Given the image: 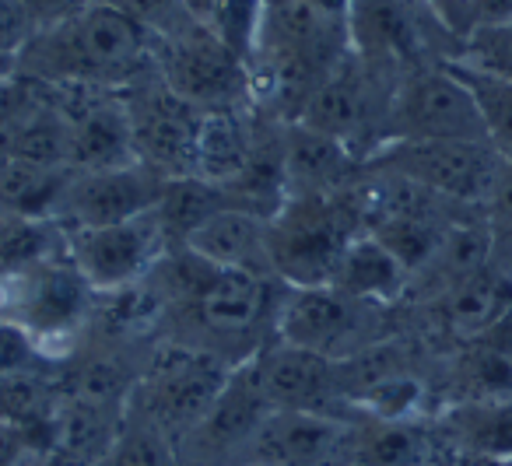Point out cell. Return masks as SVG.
<instances>
[{
  "instance_id": "1",
  "label": "cell",
  "mask_w": 512,
  "mask_h": 466,
  "mask_svg": "<svg viewBox=\"0 0 512 466\" xmlns=\"http://www.w3.org/2000/svg\"><path fill=\"white\" fill-rule=\"evenodd\" d=\"M18 71L57 88L123 92L158 74V43L134 18L99 0L67 22L32 32Z\"/></svg>"
},
{
  "instance_id": "2",
  "label": "cell",
  "mask_w": 512,
  "mask_h": 466,
  "mask_svg": "<svg viewBox=\"0 0 512 466\" xmlns=\"http://www.w3.org/2000/svg\"><path fill=\"white\" fill-rule=\"evenodd\" d=\"M348 39L351 57L390 85L421 67L453 60L460 50V39L428 0H351Z\"/></svg>"
},
{
  "instance_id": "3",
  "label": "cell",
  "mask_w": 512,
  "mask_h": 466,
  "mask_svg": "<svg viewBox=\"0 0 512 466\" xmlns=\"http://www.w3.org/2000/svg\"><path fill=\"white\" fill-rule=\"evenodd\" d=\"M362 232V218L348 186L337 193L285 197L267 225L274 277L288 288L330 284L344 249Z\"/></svg>"
},
{
  "instance_id": "4",
  "label": "cell",
  "mask_w": 512,
  "mask_h": 466,
  "mask_svg": "<svg viewBox=\"0 0 512 466\" xmlns=\"http://www.w3.org/2000/svg\"><path fill=\"white\" fill-rule=\"evenodd\" d=\"M99 291L67 253L0 274V319L22 326L53 361L74 347L95 316Z\"/></svg>"
},
{
  "instance_id": "5",
  "label": "cell",
  "mask_w": 512,
  "mask_h": 466,
  "mask_svg": "<svg viewBox=\"0 0 512 466\" xmlns=\"http://www.w3.org/2000/svg\"><path fill=\"white\" fill-rule=\"evenodd\" d=\"M390 305L362 302L334 284L288 288L281 295L274 337L330 361H348L365 347L386 340L383 316Z\"/></svg>"
},
{
  "instance_id": "6",
  "label": "cell",
  "mask_w": 512,
  "mask_h": 466,
  "mask_svg": "<svg viewBox=\"0 0 512 466\" xmlns=\"http://www.w3.org/2000/svg\"><path fill=\"white\" fill-rule=\"evenodd\" d=\"M502 162L488 141H386L362 165L411 179L456 207L481 211Z\"/></svg>"
},
{
  "instance_id": "7",
  "label": "cell",
  "mask_w": 512,
  "mask_h": 466,
  "mask_svg": "<svg viewBox=\"0 0 512 466\" xmlns=\"http://www.w3.org/2000/svg\"><path fill=\"white\" fill-rule=\"evenodd\" d=\"M488 141L467 85L446 64L397 81L386 106L383 141Z\"/></svg>"
},
{
  "instance_id": "8",
  "label": "cell",
  "mask_w": 512,
  "mask_h": 466,
  "mask_svg": "<svg viewBox=\"0 0 512 466\" xmlns=\"http://www.w3.org/2000/svg\"><path fill=\"white\" fill-rule=\"evenodd\" d=\"M232 368V361L200 351V347L179 344V340L165 344L137 389L141 410L179 442V435L197 428L200 417L211 410Z\"/></svg>"
},
{
  "instance_id": "9",
  "label": "cell",
  "mask_w": 512,
  "mask_h": 466,
  "mask_svg": "<svg viewBox=\"0 0 512 466\" xmlns=\"http://www.w3.org/2000/svg\"><path fill=\"white\" fill-rule=\"evenodd\" d=\"M64 232L67 256L99 295H113V291L141 284L172 249L158 211L116 221V225L64 228Z\"/></svg>"
},
{
  "instance_id": "10",
  "label": "cell",
  "mask_w": 512,
  "mask_h": 466,
  "mask_svg": "<svg viewBox=\"0 0 512 466\" xmlns=\"http://www.w3.org/2000/svg\"><path fill=\"white\" fill-rule=\"evenodd\" d=\"M158 78L197 109L253 102L249 64L200 22L158 43Z\"/></svg>"
},
{
  "instance_id": "11",
  "label": "cell",
  "mask_w": 512,
  "mask_h": 466,
  "mask_svg": "<svg viewBox=\"0 0 512 466\" xmlns=\"http://www.w3.org/2000/svg\"><path fill=\"white\" fill-rule=\"evenodd\" d=\"M123 99H127L130 130H134L137 162L148 165L162 179L193 176L197 130L204 109L172 92L158 74L134 88H123Z\"/></svg>"
},
{
  "instance_id": "12",
  "label": "cell",
  "mask_w": 512,
  "mask_h": 466,
  "mask_svg": "<svg viewBox=\"0 0 512 466\" xmlns=\"http://www.w3.org/2000/svg\"><path fill=\"white\" fill-rule=\"evenodd\" d=\"M165 183L169 179L141 162L120 169H71L53 221L60 228H95L137 218L155 211Z\"/></svg>"
},
{
  "instance_id": "13",
  "label": "cell",
  "mask_w": 512,
  "mask_h": 466,
  "mask_svg": "<svg viewBox=\"0 0 512 466\" xmlns=\"http://www.w3.org/2000/svg\"><path fill=\"white\" fill-rule=\"evenodd\" d=\"M362 424L313 410H271L253 442L246 463L267 466H351L358 459Z\"/></svg>"
},
{
  "instance_id": "14",
  "label": "cell",
  "mask_w": 512,
  "mask_h": 466,
  "mask_svg": "<svg viewBox=\"0 0 512 466\" xmlns=\"http://www.w3.org/2000/svg\"><path fill=\"white\" fill-rule=\"evenodd\" d=\"M253 365L274 410H313V414L344 417V410H337V403H348L337 379V361L271 337L253 354Z\"/></svg>"
},
{
  "instance_id": "15",
  "label": "cell",
  "mask_w": 512,
  "mask_h": 466,
  "mask_svg": "<svg viewBox=\"0 0 512 466\" xmlns=\"http://www.w3.org/2000/svg\"><path fill=\"white\" fill-rule=\"evenodd\" d=\"M264 116L253 102L239 106H218L200 113L197 130V158H193V176L207 183L232 190L249 172L256 155V144L264 134Z\"/></svg>"
},
{
  "instance_id": "16",
  "label": "cell",
  "mask_w": 512,
  "mask_h": 466,
  "mask_svg": "<svg viewBox=\"0 0 512 466\" xmlns=\"http://www.w3.org/2000/svg\"><path fill=\"white\" fill-rule=\"evenodd\" d=\"M271 400H267L260 375H256L253 358L239 361L228 375V382L221 386L218 400L211 403L200 424L193 431H186L193 442V449H204L207 456H221V452H235L242 445L253 442V435L260 431V424L271 417Z\"/></svg>"
},
{
  "instance_id": "17",
  "label": "cell",
  "mask_w": 512,
  "mask_h": 466,
  "mask_svg": "<svg viewBox=\"0 0 512 466\" xmlns=\"http://www.w3.org/2000/svg\"><path fill=\"white\" fill-rule=\"evenodd\" d=\"M281 158H285L288 197L306 193H337L351 186L362 172V158L337 137L313 130L299 120L285 123L281 134Z\"/></svg>"
},
{
  "instance_id": "18",
  "label": "cell",
  "mask_w": 512,
  "mask_h": 466,
  "mask_svg": "<svg viewBox=\"0 0 512 466\" xmlns=\"http://www.w3.org/2000/svg\"><path fill=\"white\" fill-rule=\"evenodd\" d=\"M267 214L246 211V207H221L207 221H200L183 246L204 260L228 270H246L256 277H274L271 242H267ZM278 281V277H274Z\"/></svg>"
},
{
  "instance_id": "19",
  "label": "cell",
  "mask_w": 512,
  "mask_h": 466,
  "mask_svg": "<svg viewBox=\"0 0 512 466\" xmlns=\"http://www.w3.org/2000/svg\"><path fill=\"white\" fill-rule=\"evenodd\" d=\"M439 326L456 340H477L512 312V274L484 267L432 298Z\"/></svg>"
},
{
  "instance_id": "20",
  "label": "cell",
  "mask_w": 512,
  "mask_h": 466,
  "mask_svg": "<svg viewBox=\"0 0 512 466\" xmlns=\"http://www.w3.org/2000/svg\"><path fill=\"white\" fill-rule=\"evenodd\" d=\"M435 424L456 456H512V396L449 403L435 414Z\"/></svg>"
},
{
  "instance_id": "21",
  "label": "cell",
  "mask_w": 512,
  "mask_h": 466,
  "mask_svg": "<svg viewBox=\"0 0 512 466\" xmlns=\"http://www.w3.org/2000/svg\"><path fill=\"white\" fill-rule=\"evenodd\" d=\"M330 284L348 291V295L362 298V302L393 305L407 295V288H411V270H407L404 263L376 239V235L362 232L351 239L348 249H344Z\"/></svg>"
},
{
  "instance_id": "22",
  "label": "cell",
  "mask_w": 512,
  "mask_h": 466,
  "mask_svg": "<svg viewBox=\"0 0 512 466\" xmlns=\"http://www.w3.org/2000/svg\"><path fill=\"white\" fill-rule=\"evenodd\" d=\"M71 169L0 155V218L53 221Z\"/></svg>"
},
{
  "instance_id": "23",
  "label": "cell",
  "mask_w": 512,
  "mask_h": 466,
  "mask_svg": "<svg viewBox=\"0 0 512 466\" xmlns=\"http://www.w3.org/2000/svg\"><path fill=\"white\" fill-rule=\"evenodd\" d=\"M442 64L467 85L470 99H474L477 113H481L488 144L505 162H512V81L488 71H477V67H467L460 60H442Z\"/></svg>"
},
{
  "instance_id": "24",
  "label": "cell",
  "mask_w": 512,
  "mask_h": 466,
  "mask_svg": "<svg viewBox=\"0 0 512 466\" xmlns=\"http://www.w3.org/2000/svg\"><path fill=\"white\" fill-rule=\"evenodd\" d=\"M102 466H179L176 438L137 407V414H123V428Z\"/></svg>"
},
{
  "instance_id": "25",
  "label": "cell",
  "mask_w": 512,
  "mask_h": 466,
  "mask_svg": "<svg viewBox=\"0 0 512 466\" xmlns=\"http://www.w3.org/2000/svg\"><path fill=\"white\" fill-rule=\"evenodd\" d=\"M453 60L512 81V18L470 29L460 39V50H456Z\"/></svg>"
},
{
  "instance_id": "26",
  "label": "cell",
  "mask_w": 512,
  "mask_h": 466,
  "mask_svg": "<svg viewBox=\"0 0 512 466\" xmlns=\"http://www.w3.org/2000/svg\"><path fill=\"white\" fill-rule=\"evenodd\" d=\"M481 221L488 228L491 267L512 274V162H502V172L481 204Z\"/></svg>"
},
{
  "instance_id": "27",
  "label": "cell",
  "mask_w": 512,
  "mask_h": 466,
  "mask_svg": "<svg viewBox=\"0 0 512 466\" xmlns=\"http://www.w3.org/2000/svg\"><path fill=\"white\" fill-rule=\"evenodd\" d=\"M106 4H113L116 11L134 18L148 36H155V43L172 39L190 29V25H197V18L186 11L183 0H106Z\"/></svg>"
},
{
  "instance_id": "28",
  "label": "cell",
  "mask_w": 512,
  "mask_h": 466,
  "mask_svg": "<svg viewBox=\"0 0 512 466\" xmlns=\"http://www.w3.org/2000/svg\"><path fill=\"white\" fill-rule=\"evenodd\" d=\"M50 354L22 330V326L0 319V379L11 375H36L50 365Z\"/></svg>"
},
{
  "instance_id": "29",
  "label": "cell",
  "mask_w": 512,
  "mask_h": 466,
  "mask_svg": "<svg viewBox=\"0 0 512 466\" xmlns=\"http://www.w3.org/2000/svg\"><path fill=\"white\" fill-rule=\"evenodd\" d=\"M32 32L36 29H32V18L22 0H0V53L18 57L32 39Z\"/></svg>"
},
{
  "instance_id": "30",
  "label": "cell",
  "mask_w": 512,
  "mask_h": 466,
  "mask_svg": "<svg viewBox=\"0 0 512 466\" xmlns=\"http://www.w3.org/2000/svg\"><path fill=\"white\" fill-rule=\"evenodd\" d=\"M22 4L32 18V29L39 32V29H50V25H57V22H67V18L92 8V4H99V0H22Z\"/></svg>"
},
{
  "instance_id": "31",
  "label": "cell",
  "mask_w": 512,
  "mask_h": 466,
  "mask_svg": "<svg viewBox=\"0 0 512 466\" xmlns=\"http://www.w3.org/2000/svg\"><path fill=\"white\" fill-rule=\"evenodd\" d=\"M29 449V438H25V431L18 424L0 421V466H22Z\"/></svg>"
},
{
  "instance_id": "32",
  "label": "cell",
  "mask_w": 512,
  "mask_h": 466,
  "mask_svg": "<svg viewBox=\"0 0 512 466\" xmlns=\"http://www.w3.org/2000/svg\"><path fill=\"white\" fill-rule=\"evenodd\" d=\"M183 4H186V11H190V15L197 18L200 25L211 22L214 8H218V0H183Z\"/></svg>"
},
{
  "instance_id": "33",
  "label": "cell",
  "mask_w": 512,
  "mask_h": 466,
  "mask_svg": "<svg viewBox=\"0 0 512 466\" xmlns=\"http://www.w3.org/2000/svg\"><path fill=\"white\" fill-rule=\"evenodd\" d=\"M449 466H505V459H488V456H453Z\"/></svg>"
},
{
  "instance_id": "34",
  "label": "cell",
  "mask_w": 512,
  "mask_h": 466,
  "mask_svg": "<svg viewBox=\"0 0 512 466\" xmlns=\"http://www.w3.org/2000/svg\"><path fill=\"white\" fill-rule=\"evenodd\" d=\"M11 74H18V57H4L0 53V81H8Z\"/></svg>"
},
{
  "instance_id": "35",
  "label": "cell",
  "mask_w": 512,
  "mask_h": 466,
  "mask_svg": "<svg viewBox=\"0 0 512 466\" xmlns=\"http://www.w3.org/2000/svg\"><path fill=\"white\" fill-rule=\"evenodd\" d=\"M0 274H8V267H4V256H0Z\"/></svg>"
},
{
  "instance_id": "36",
  "label": "cell",
  "mask_w": 512,
  "mask_h": 466,
  "mask_svg": "<svg viewBox=\"0 0 512 466\" xmlns=\"http://www.w3.org/2000/svg\"><path fill=\"white\" fill-rule=\"evenodd\" d=\"M242 466H267V463H242Z\"/></svg>"
},
{
  "instance_id": "37",
  "label": "cell",
  "mask_w": 512,
  "mask_h": 466,
  "mask_svg": "<svg viewBox=\"0 0 512 466\" xmlns=\"http://www.w3.org/2000/svg\"><path fill=\"white\" fill-rule=\"evenodd\" d=\"M505 466H512V456H509V459H505Z\"/></svg>"
},
{
  "instance_id": "38",
  "label": "cell",
  "mask_w": 512,
  "mask_h": 466,
  "mask_svg": "<svg viewBox=\"0 0 512 466\" xmlns=\"http://www.w3.org/2000/svg\"><path fill=\"white\" fill-rule=\"evenodd\" d=\"M351 466H362V463H351Z\"/></svg>"
}]
</instances>
